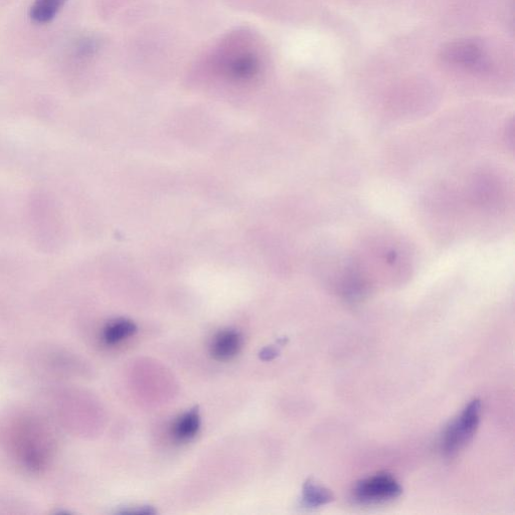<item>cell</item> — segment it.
<instances>
[{"label":"cell","instance_id":"6da1fadb","mask_svg":"<svg viewBox=\"0 0 515 515\" xmlns=\"http://www.w3.org/2000/svg\"><path fill=\"white\" fill-rule=\"evenodd\" d=\"M481 417V402L473 400L446 428L442 439V451L448 458L456 456L475 435Z\"/></svg>","mask_w":515,"mask_h":515},{"label":"cell","instance_id":"7a4b0ae2","mask_svg":"<svg viewBox=\"0 0 515 515\" xmlns=\"http://www.w3.org/2000/svg\"><path fill=\"white\" fill-rule=\"evenodd\" d=\"M439 58L444 64L474 72H485L489 66L484 48L474 40H457L445 44Z\"/></svg>","mask_w":515,"mask_h":515},{"label":"cell","instance_id":"3957f363","mask_svg":"<svg viewBox=\"0 0 515 515\" xmlns=\"http://www.w3.org/2000/svg\"><path fill=\"white\" fill-rule=\"evenodd\" d=\"M402 492V486L394 476L379 473L358 482L354 495L359 503L373 505L397 499Z\"/></svg>","mask_w":515,"mask_h":515},{"label":"cell","instance_id":"277c9868","mask_svg":"<svg viewBox=\"0 0 515 515\" xmlns=\"http://www.w3.org/2000/svg\"><path fill=\"white\" fill-rule=\"evenodd\" d=\"M243 339L236 330H223L219 332L212 343L211 354L217 361H229L241 351Z\"/></svg>","mask_w":515,"mask_h":515},{"label":"cell","instance_id":"5b68a950","mask_svg":"<svg viewBox=\"0 0 515 515\" xmlns=\"http://www.w3.org/2000/svg\"><path fill=\"white\" fill-rule=\"evenodd\" d=\"M201 427L199 407L184 414L174 425L173 435L180 442H187L197 436Z\"/></svg>","mask_w":515,"mask_h":515},{"label":"cell","instance_id":"8992f818","mask_svg":"<svg viewBox=\"0 0 515 515\" xmlns=\"http://www.w3.org/2000/svg\"><path fill=\"white\" fill-rule=\"evenodd\" d=\"M68 0H35L30 16L37 24L52 22Z\"/></svg>","mask_w":515,"mask_h":515},{"label":"cell","instance_id":"52a82bcc","mask_svg":"<svg viewBox=\"0 0 515 515\" xmlns=\"http://www.w3.org/2000/svg\"><path fill=\"white\" fill-rule=\"evenodd\" d=\"M137 332L136 324L127 319H118L110 322L103 331V339L109 346L133 336Z\"/></svg>","mask_w":515,"mask_h":515},{"label":"cell","instance_id":"ba28073f","mask_svg":"<svg viewBox=\"0 0 515 515\" xmlns=\"http://www.w3.org/2000/svg\"><path fill=\"white\" fill-rule=\"evenodd\" d=\"M334 499L333 494L325 487L307 480L302 489V504L308 508H316L330 503Z\"/></svg>","mask_w":515,"mask_h":515},{"label":"cell","instance_id":"9c48e42d","mask_svg":"<svg viewBox=\"0 0 515 515\" xmlns=\"http://www.w3.org/2000/svg\"><path fill=\"white\" fill-rule=\"evenodd\" d=\"M278 355V352L274 348H268L261 353V359L264 361L273 360Z\"/></svg>","mask_w":515,"mask_h":515}]
</instances>
